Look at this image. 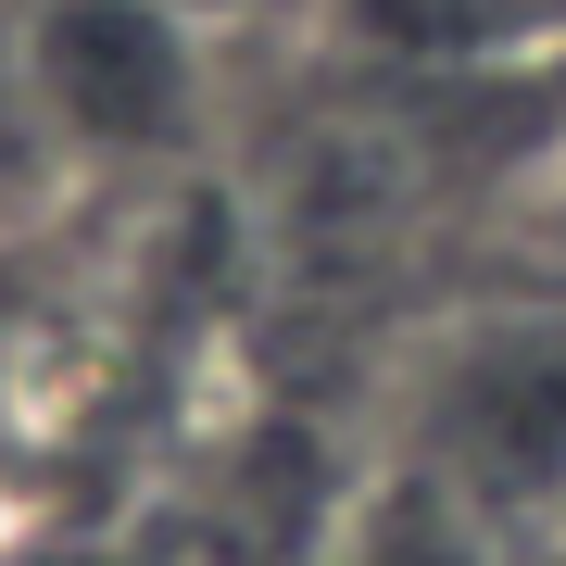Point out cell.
Listing matches in <instances>:
<instances>
[{
	"label": "cell",
	"mask_w": 566,
	"mask_h": 566,
	"mask_svg": "<svg viewBox=\"0 0 566 566\" xmlns=\"http://www.w3.org/2000/svg\"><path fill=\"white\" fill-rule=\"evenodd\" d=\"M403 479H428L504 566L566 516V303H491L428 340Z\"/></svg>",
	"instance_id": "obj_1"
},
{
	"label": "cell",
	"mask_w": 566,
	"mask_h": 566,
	"mask_svg": "<svg viewBox=\"0 0 566 566\" xmlns=\"http://www.w3.org/2000/svg\"><path fill=\"white\" fill-rule=\"evenodd\" d=\"M13 114L63 164H164L202 126V25H189V0H25Z\"/></svg>",
	"instance_id": "obj_2"
},
{
	"label": "cell",
	"mask_w": 566,
	"mask_h": 566,
	"mask_svg": "<svg viewBox=\"0 0 566 566\" xmlns=\"http://www.w3.org/2000/svg\"><path fill=\"white\" fill-rule=\"evenodd\" d=\"M516 566H566V516H554V528H542V542H528Z\"/></svg>",
	"instance_id": "obj_3"
},
{
	"label": "cell",
	"mask_w": 566,
	"mask_h": 566,
	"mask_svg": "<svg viewBox=\"0 0 566 566\" xmlns=\"http://www.w3.org/2000/svg\"><path fill=\"white\" fill-rule=\"evenodd\" d=\"M0 340H13V327H0Z\"/></svg>",
	"instance_id": "obj_4"
}]
</instances>
